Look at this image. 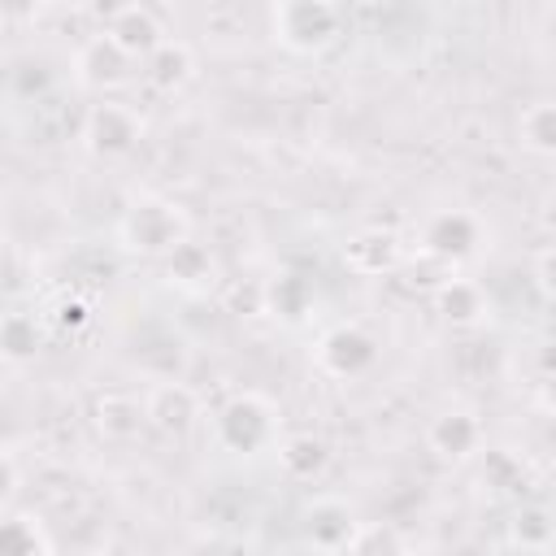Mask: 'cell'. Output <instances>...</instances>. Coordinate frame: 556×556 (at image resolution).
Listing matches in <instances>:
<instances>
[{
  "mask_svg": "<svg viewBox=\"0 0 556 556\" xmlns=\"http://www.w3.org/2000/svg\"><path fill=\"white\" fill-rule=\"evenodd\" d=\"M213 443L230 456H265L282 443V408L261 391H230L213 413Z\"/></svg>",
  "mask_w": 556,
  "mask_h": 556,
  "instance_id": "obj_1",
  "label": "cell"
},
{
  "mask_svg": "<svg viewBox=\"0 0 556 556\" xmlns=\"http://www.w3.org/2000/svg\"><path fill=\"white\" fill-rule=\"evenodd\" d=\"M117 239L130 256H143V261H165L169 252H178L187 239H191V217L182 213L178 200H165V195H139L122 208V222H117Z\"/></svg>",
  "mask_w": 556,
  "mask_h": 556,
  "instance_id": "obj_2",
  "label": "cell"
},
{
  "mask_svg": "<svg viewBox=\"0 0 556 556\" xmlns=\"http://www.w3.org/2000/svg\"><path fill=\"white\" fill-rule=\"evenodd\" d=\"M269 39L291 56H321L343 39V9L330 0H282L265 13Z\"/></svg>",
  "mask_w": 556,
  "mask_h": 556,
  "instance_id": "obj_3",
  "label": "cell"
},
{
  "mask_svg": "<svg viewBox=\"0 0 556 556\" xmlns=\"http://www.w3.org/2000/svg\"><path fill=\"white\" fill-rule=\"evenodd\" d=\"M139 139H143V117L126 100L104 96V100L87 104L83 126H78V143L96 161H122V156H130L139 148Z\"/></svg>",
  "mask_w": 556,
  "mask_h": 556,
  "instance_id": "obj_4",
  "label": "cell"
},
{
  "mask_svg": "<svg viewBox=\"0 0 556 556\" xmlns=\"http://www.w3.org/2000/svg\"><path fill=\"white\" fill-rule=\"evenodd\" d=\"M313 361L326 378L334 382H356L365 378L378 361H382V343L369 326L361 321H334L330 330H321L317 348H313Z\"/></svg>",
  "mask_w": 556,
  "mask_h": 556,
  "instance_id": "obj_5",
  "label": "cell"
},
{
  "mask_svg": "<svg viewBox=\"0 0 556 556\" xmlns=\"http://www.w3.org/2000/svg\"><path fill=\"white\" fill-rule=\"evenodd\" d=\"M135 78H143V65L135 56H126L104 30H91L78 52H74V83L91 96H117L122 87H130Z\"/></svg>",
  "mask_w": 556,
  "mask_h": 556,
  "instance_id": "obj_6",
  "label": "cell"
},
{
  "mask_svg": "<svg viewBox=\"0 0 556 556\" xmlns=\"http://www.w3.org/2000/svg\"><path fill=\"white\" fill-rule=\"evenodd\" d=\"M482 248V222L469 208H439L417 226V252L434 256L443 265H460L469 256H478Z\"/></svg>",
  "mask_w": 556,
  "mask_h": 556,
  "instance_id": "obj_7",
  "label": "cell"
},
{
  "mask_svg": "<svg viewBox=\"0 0 556 556\" xmlns=\"http://www.w3.org/2000/svg\"><path fill=\"white\" fill-rule=\"evenodd\" d=\"M426 447L447 460V465H465L473 460L482 447H486V426L473 408L465 404H452V408H439L430 421H426Z\"/></svg>",
  "mask_w": 556,
  "mask_h": 556,
  "instance_id": "obj_8",
  "label": "cell"
},
{
  "mask_svg": "<svg viewBox=\"0 0 556 556\" xmlns=\"http://www.w3.org/2000/svg\"><path fill=\"white\" fill-rule=\"evenodd\" d=\"M143 413H148V426L165 439H182L200 426V395L191 382L182 378H165V382H152L143 391Z\"/></svg>",
  "mask_w": 556,
  "mask_h": 556,
  "instance_id": "obj_9",
  "label": "cell"
},
{
  "mask_svg": "<svg viewBox=\"0 0 556 556\" xmlns=\"http://www.w3.org/2000/svg\"><path fill=\"white\" fill-rule=\"evenodd\" d=\"M100 30L126 52V56H135L139 65L169 39V30H165V22H161V13L156 9H148V4H117V9H109L104 13V22H100Z\"/></svg>",
  "mask_w": 556,
  "mask_h": 556,
  "instance_id": "obj_10",
  "label": "cell"
},
{
  "mask_svg": "<svg viewBox=\"0 0 556 556\" xmlns=\"http://www.w3.org/2000/svg\"><path fill=\"white\" fill-rule=\"evenodd\" d=\"M300 530H304V539H308L313 552H348L352 539H356V530H361V521H356V508L348 500L317 495V500L304 504Z\"/></svg>",
  "mask_w": 556,
  "mask_h": 556,
  "instance_id": "obj_11",
  "label": "cell"
},
{
  "mask_svg": "<svg viewBox=\"0 0 556 556\" xmlns=\"http://www.w3.org/2000/svg\"><path fill=\"white\" fill-rule=\"evenodd\" d=\"M339 261H343L352 274H361V278H382V274L400 269L404 243H400V235L387 230V226H361V230H352V235L343 239Z\"/></svg>",
  "mask_w": 556,
  "mask_h": 556,
  "instance_id": "obj_12",
  "label": "cell"
},
{
  "mask_svg": "<svg viewBox=\"0 0 556 556\" xmlns=\"http://www.w3.org/2000/svg\"><path fill=\"white\" fill-rule=\"evenodd\" d=\"M274 456H278L282 478H291V482H321L330 460H334V447L317 430H291V434H282Z\"/></svg>",
  "mask_w": 556,
  "mask_h": 556,
  "instance_id": "obj_13",
  "label": "cell"
},
{
  "mask_svg": "<svg viewBox=\"0 0 556 556\" xmlns=\"http://www.w3.org/2000/svg\"><path fill=\"white\" fill-rule=\"evenodd\" d=\"M91 426L104 443H135L148 426L143 400L130 395V391H100L96 404H91Z\"/></svg>",
  "mask_w": 556,
  "mask_h": 556,
  "instance_id": "obj_14",
  "label": "cell"
},
{
  "mask_svg": "<svg viewBox=\"0 0 556 556\" xmlns=\"http://www.w3.org/2000/svg\"><path fill=\"white\" fill-rule=\"evenodd\" d=\"M161 274H165L169 287H178V291H187V295H204V291L217 287L222 265H217V256H213L208 243L187 239L178 252H169V256L161 261Z\"/></svg>",
  "mask_w": 556,
  "mask_h": 556,
  "instance_id": "obj_15",
  "label": "cell"
},
{
  "mask_svg": "<svg viewBox=\"0 0 556 556\" xmlns=\"http://www.w3.org/2000/svg\"><path fill=\"white\" fill-rule=\"evenodd\" d=\"M430 300H434L439 321H443V326H452V330H473V326H482V321H486V313H491L486 291H482L473 278H460V274H452V278H447Z\"/></svg>",
  "mask_w": 556,
  "mask_h": 556,
  "instance_id": "obj_16",
  "label": "cell"
},
{
  "mask_svg": "<svg viewBox=\"0 0 556 556\" xmlns=\"http://www.w3.org/2000/svg\"><path fill=\"white\" fill-rule=\"evenodd\" d=\"M195 78V48L187 39H165L148 61H143V83L156 96H178L182 87H191Z\"/></svg>",
  "mask_w": 556,
  "mask_h": 556,
  "instance_id": "obj_17",
  "label": "cell"
},
{
  "mask_svg": "<svg viewBox=\"0 0 556 556\" xmlns=\"http://www.w3.org/2000/svg\"><path fill=\"white\" fill-rule=\"evenodd\" d=\"M508 543L517 552H530V556H543L556 547V508L539 504V500H526L508 513Z\"/></svg>",
  "mask_w": 556,
  "mask_h": 556,
  "instance_id": "obj_18",
  "label": "cell"
},
{
  "mask_svg": "<svg viewBox=\"0 0 556 556\" xmlns=\"http://www.w3.org/2000/svg\"><path fill=\"white\" fill-rule=\"evenodd\" d=\"M513 135H517V143H521L530 156L556 161V100L543 96V100L521 104V113H517V122H513Z\"/></svg>",
  "mask_w": 556,
  "mask_h": 556,
  "instance_id": "obj_19",
  "label": "cell"
},
{
  "mask_svg": "<svg viewBox=\"0 0 556 556\" xmlns=\"http://www.w3.org/2000/svg\"><path fill=\"white\" fill-rule=\"evenodd\" d=\"M0 556H56L48 526L35 513L9 508L4 526H0Z\"/></svg>",
  "mask_w": 556,
  "mask_h": 556,
  "instance_id": "obj_20",
  "label": "cell"
},
{
  "mask_svg": "<svg viewBox=\"0 0 556 556\" xmlns=\"http://www.w3.org/2000/svg\"><path fill=\"white\" fill-rule=\"evenodd\" d=\"M265 308L282 321H304L313 308V282L300 269H278L265 282Z\"/></svg>",
  "mask_w": 556,
  "mask_h": 556,
  "instance_id": "obj_21",
  "label": "cell"
},
{
  "mask_svg": "<svg viewBox=\"0 0 556 556\" xmlns=\"http://www.w3.org/2000/svg\"><path fill=\"white\" fill-rule=\"evenodd\" d=\"M39 343H43L39 317L26 313V308H9L4 321H0V352H4V361L9 365H26V361H35Z\"/></svg>",
  "mask_w": 556,
  "mask_h": 556,
  "instance_id": "obj_22",
  "label": "cell"
},
{
  "mask_svg": "<svg viewBox=\"0 0 556 556\" xmlns=\"http://www.w3.org/2000/svg\"><path fill=\"white\" fill-rule=\"evenodd\" d=\"M348 556H408V543L391 521H361Z\"/></svg>",
  "mask_w": 556,
  "mask_h": 556,
  "instance_id": "obj_23",
  "label": "cell"
},
{
  "mask_svg": "<svg viewBox=\"0 0 556 556\" xmlns=\"http://www.w3.org/2000/svg\"><path fill=\"white\" fill-rule=\"evenodd\" d=\"M96 321V304L83 295V291H70V295H61L52 308H48V326L56 330V334H78V330H87Z\"/></svg>",
  "mask_w": 556,
  "mask_h": 556,
  "instance_id": "obj_24",
  "label": "cell"
},
{
  "mask_svg": "<svg viewBox=\"0 0 556 556\" xmlns=\"http://www.w3.org/2000/svg\"><path fill=\"white\" fill-rule=\"evenodd\" d=\"M482 482L495 486V491H517V486H526V465L513 452H486Z\"/></svg>",
  "mask_w": 556,
  "mask_h": 556,
  "instance_id": "obj_25",
  "label": "cell"
},
{
  "mask_svg": "<svg viewBox=\"0 0 556 556\" xmlns=\"http://www.w3.org/2000/svg\"><path fill=\"white\" fill-rule=\"evenodd\" d=\"M530 278H534V287L556 304V243H547V248L534 252V261H530Z\"/></svg>",
  "mask_w": 556,
  "mask_h": 556,
  "instance_id": "obj_26",
  "label": "cell"
},
{
  "mask_svg": "<svg viewBox=\"0 0 556 556\" xmlns=\"http://www.w3.org/2000/svg\"><path fill=\"white\" fill-rule=\"evenodd\" d=\"M17 491H22V469H17V452L9 447L4 452V513L17 504Z\"/></svg>",
  "mask_w": 556,
  "mask_h": 556,
  "instance_id": "obj_27",
  "label": "cell"
},
{
  "mask_svg": "<svg viewBox=\"0 0 556 556\" xmlns=\"http://www.w3.org/2000/svg\"><path fill=\"white\" fill-rule=\"evenodd\" d=\"M534 400H539V408H543L547 417H556V369H552V374H539V391H534Z\"/></svg>",
  "mask_w": 556,
  "mask_h": 556,
  "instance_id": "obj_28",
  "label": "cell"
},
{
  "mask_svg": "<svg viewBox=\"0 0 556 556\" xmlns=\"http://www.w3.org/2000/svg\"><path fill=\"white\" fill-rule=\"evenodd\" d=\"M313 556H348V552H313Z\"/></svg>",
  "mask_w": 556,
  "mask_h": 556,
  "instance_id": "obj_29",
  "label": "cell"
}]
</instances>
